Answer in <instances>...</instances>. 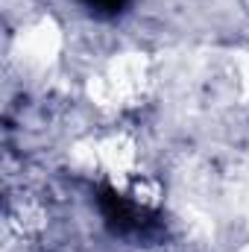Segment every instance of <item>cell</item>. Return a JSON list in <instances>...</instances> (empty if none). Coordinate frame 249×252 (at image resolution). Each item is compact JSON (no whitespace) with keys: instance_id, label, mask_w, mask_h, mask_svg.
Here are the masks:
<instances>
[{"instance_id":"obj_1","label":"cell","mask_w":249,"mask_h":252,"mask_svg":"<svg viewBox=\"0 0 249 252\" xmlns=\"http://www.w3.org/2000/svg\"><path fill=\"white\" fill-rule=\"evenodd\" d=\"M85 3L94 6V9H100V12H115V9L124 6V0H85Z\"/></svg>"}]
</instances>
